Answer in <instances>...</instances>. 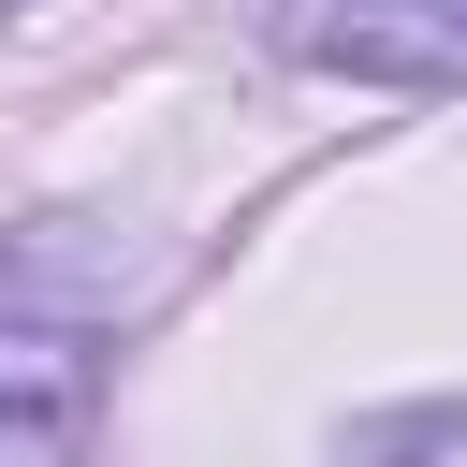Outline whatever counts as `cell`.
<instances>
[{
	"mask_svg": "<svg viewBox=\"0 0 467 467\" xmlns=\"http://www.w3.org/2000/svg\"><path fill=\"white\" fill-rule=\"evenodd\" d=\"M146 306V263L102 219H29L0 234V467H88L102 452V379Z\"/></svg>",
	"mask_w": 467,
	"mask_h": 467,
	"instance_id": "1",
	"label": "cell"
},
{
	"mask_svg": "<svg viewBox=\"0 0 467 467\" xmlns=\"http://www.w3.org/2000/svg\"><path fill=\"white\" fill-rule=\"evenodd\" d=\"M277 58L350 73V88H467V0H263Z\"/></svg>",
	"mask_w": 467,
	"mask_h": 467,
	"instance_id": "2",
	"label": "cell"
}]
</instances>
